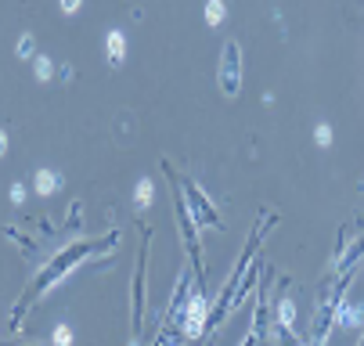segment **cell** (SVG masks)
Here are the masks:
<instances>
[{"label": "cell", "mask_w": 364, "mask_h": 346, "mask_svg": "<svg viewBox=\"0 0 364 346\" xmlns=\"http://www.w3.org/2000/svg\"><path fill=\"white\" fill-rule=\"evenodd\" d=\"M119 242V234L116 231H109L105 238H76L73 245H65V249L55 256V260H50L36 278H33V285H29V296H26V300H36V296H47L50 288H55L69 271H76L87 256H94V253H105V249H112V245Z\"/></svg>", "instance_id": "obj_1"}, {"label": "cell", "mask_w": 364, "mask_h": 346, "mask_svg": "<svg viewBox=\"0 0 364 346\" xmlns=\"http://www.w3.org/2000/svg\"><path fill=\"white\" fill-rule=\"evenodd\" d=\"M267 224H274V217H267V213L256 220V227H252V234H249V245H245V253L238 256V264L231 267L224 288L217 292V303H213V310H210V321H213V325H224V318L231 314V307H235V300H238V281H242V274L252 271V256L259 253V242H264Z\"/></svg>", "instance_id": "obj_2"}, {"label": "cell", "mask_w": 364, "mask_h": 346, "mask_svg": "<svg viewBox=\"0 0 364 346\" xmlns=\"http://www.w3.org/2000/svg\"><path fill=\"white\" fill-rule=\"evenodd\" d=\"M173 210H177V227H181V234H184V242H188V256H191V264H195V274L202 278V242H198V234H195V220H191V210H188V202H184L181 177H173Z\"/></svg>", "instance_id": "obj_3"}, {"label": "cell", "mask_w": 364, "mask_h": 346, "mask_svg": "<svg viewBox=\"0 0 364 346\" xmlns=\"http://www.w3.org/2000/svg\"><path fill=\"white\" fill-rule=\"evenodd\" d=\"M217 83L228 97H238L242 90V47L238 40H228L220 51V69H217Z\"/></svg>", "instance_id": "obj_4"}, {"label": "cell", "mask_w": 364, "mask_h": 346, "mask_svg": "<svg viewBox=\"0 0 364 346\" xmlns=\"http://www.w3.org/2000/svg\"><path fill=\"white\" fill-rule=\"evenodd\" d=\"M210 325V300H205V292H191L188 303L181 310V339H198Z\"/></svg>", "instance_id": "obj_5"}, {"label": "cell", "mask_w": 364, "mask_h": 346, "mask_svg": "<svg viewBox=\"0 0 364 346\" xmlns=\"http://www.w3.org/2000/svg\"><path fill=\"white\" fill-rule=\"evenodd\" d=\"M148 245H151V231L144 227L141 260H137V274H134V310H130V321H134V339H137V335H141V328H144V264H148Z\"/></svg>", "instance_id": "obj_6"}, {"label": "cell", "mask_w": 364, "mask_h": 346, "mask_svg": "<svg viewBox=\"0 0 364 346\" xmlns=\"http://www.w3.org/2000/svg\"><path fill=\"white\" fill-rule=\"evenodd\" d=\"M181 191L188 195V210H191V220L195 224H213V227H220V217H217V206L210 202V199H205V191L195 184V180H184L181 184Z\"/></svg>", "instance_id": "obj_7"}, {"label": "cell", "mask_w": 364, "mask_h": 346, "mask_svg": "<svg viewBox=\"0 0 364 346\" xmlns=\"http://www.w3.org/2000/svg\"><path fill=\"white\" fill-rule=\"evenodd\" d=\"M33 188H36V195H43V199H47V195H58L62 188H65V177L58 173V170H36L33 173Z\"/></svg>", "instance_id": "obj_8"}, {"label": "cell", "mask_w": 364, "mask_h": 346, "mask_svg": "<svg viewBox=\"0 0 364 346\" xmlns=\"http://www.w3.org/2000/svg\"><path fill=\"white\" fill-rule=\"evenodd\" d=\"M105 51H109V62H112L116 69L127 62V33H123V29H109V36H105Z\"/></svg>", "instance_id": "obj_9"}, {"label": "cell", "mask_w": 364, "mask_h": 346, "mask_svg": "<svg viewBox=\"0 0 364 346\" xmlns=\"http://www.w3.org/2000/svg\"><path fill=\"white\" fill-rule=\"evenodd\" d=\"M332 321H339L343 328H360V325H364V307L343 300V303L336 307V318H332Z\"/></svg>", "instance_id": "obj_10"}, {"label": "cell", "mask_w": 364, "mask_h": 346, "mask_svg": "<svg viewBox=\"0 0 364 346\" xmlns=\"http://www.w3.org/2000/svg\"><path fill=\"white\" fill-rule=\"evenodd\" d=\"M278 332H296V303H292V296H282V303H278Z\"/></svg>", "instance_id": "obj_11"}, {"label": "cell", "mask_w": 364, "mask_h": 346, "mask_svg": "<svg viewBox=\"0 0 364 346\" xmlns=\"http://www.w3.org/2000/svg\"><path fill=\"white\" fill-rule=\"evenodd\" d=\"M151 199H155V180L151 177H141L137 188H134V202L144 210V206H151Z\"/></svg>", "instance_id": "obj_12"}, {"label": "cell", "mask_w": 364, "mask_h": 346, "mask_svg": "<svg viewBox=\"0 0 364 346\" xmlns=\"http://www.w3.org/2000/svg\"><path fill=\"white\" fill-rule=\"evenodd\" d=\"M202 18H205V26H220V22L228 18V8L220 4V0H210V4H205V11H202Z\"/></svg>", "instance_id": "obj_13"}, {"label": "cell", "mask_w": 364, "mask_h": 346, "mask_svg": "<svg viewBox=\"0 0 364 346\" xmlns=\"http://www.w3.org/2000/svg\"><path fill=\"white\" fill-rule=\"evenodd\" d=\"M15 55H18V58H26V62H36V40H33V33H22V36H18Z\"/></svg>", "instance_id": "obj_14"}, {"label": "cell", "mask_w": 364, "mask_h": 346, "mask_svg": "<svg viewBox=\"0 0 364 346\" xmlns=\"http://www.w3.org/2000/svg\"><path fill=\"white\" fill-rule=\"evenodd\" d=\"M33 72H36V80H40V83H47L50 76H55V62H50L47 55H36V62H33Z\"/></svg>", "instance_id": "obj_15"}, {"label": "cell", "mask_w": 364, "mask_h": 346, "mask_svg": "<svg viewBox=\"0 0 364 346\" xmlns=\"http://www.w3.org/2000/svg\"><path fill=\"white\" fill-rule=\"evenodd\" d=\"M50 346H73V328L65 321L55 325V332H50Z\"/></svg>", "instance_id": "obj_16"}, {"label": "cell", "mask_w": 364, "mask_h": 346, "mask_svg": "<svg viewBox=\"0 0 364 346\" xmlns=\"http://www.w3.org/2000/svg\"><path fill=\"white\" fill-rule=\"evenodd\" d=\"M332 137H336V134H332L328 123H318V126H314V141H318L321 148H332Z\"/></svg>", "instance_id": "obj_17"}, {"label": "cell", "mask_w": 364, "mask_h": 346, "mask_svg": "<svg viewBox=\"0 0 364 346\" xmlns=\"http://www.w3.org/2000/svg\"><path fill=\"white\" fill-rule=\"evenodd\" d=\"M8 195H11V202H15V206H22V202H26V184H11Z\"/></svg>", "instance_id": "obj_18"}, {"label": "cell", "mask_w": 364, "mask_h": 346, "mask_svg": "<svg viewBox=\"0 0 364 346\" xmlns=\"http://www.w3.org/2000/svg\"><path fill=\"white\" fill-rule=\"evenodd\" d=\"M80 11V0H62V15H76Z\"/></svg>", "instance_id": "obj_19"}, {"label": "cell", "mask_w": 364, "mask_h": 346, "mask_svg": "<svg viewBox=\"0 0 364 346\" xmlns=\"http://www.w3.org/2000/svg\"><path fill=\"white\" fill-rule=\"evenodd\" d=\"M8 156V130H0V159Z\"/></svg>", "instance_id": "obj_20"}, {"label": "cell", "mask_w": 364, "mask_h": 346, "mask_svg": "<svg viewBox=\"0 0 364 346\" xmlns=\"http://www.w3.org/2000/svg\"><path fill=\"white\" fill-rule=\"evenodd\" d=\"M360 346H364V342H360Z\"/></svg>", "instance_id": "obj_21"}]
</instances>
